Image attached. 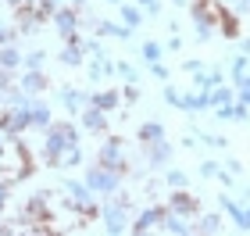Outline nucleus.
<instances>
[{
	"label": "nucleus",
	"instance_id": "f257e3e1",
	"mask_svg": "<svg viewBox=\"0 0 250 236\" xmlns=\"http://www.w3.org/2000/svg\"><path fill=\"white\" fill-rule=\"evenodd\" d=\"M79 143V129L72 122H50L47 126V140H43V157H47L50 165H58V157L64 150H72Z\"/></svg>",
	"mask_w": 250,
	"mask_h": 236
},
{
	"label": "nucleus",
	"instance_id": "f03ea898",
	"mask_svg": "<svg viewBox=\"0 0 250 236\" xmlns=\"http://www.w3.org/2000/svg\"><path fill=\"white\" fill-rule=\"evenodd\" d=\"M68 208H75L79 215H86V218H97L100 215V208H97V200H93V190H89L86 183H72L68 179Z\"/></svg>",
	"mask_w": 250,
	"mask_h": 236
},
{
	"label": "nucleus",
	"instance_id": "7ed1b4c3",
	"mask_svg": "<svg viewBox=\"0 0 250 236\" xmlns=\"http://www.w3.org/2000/svg\"><path fill=\"white\" fill-rule=\"evenodd\" d=\"M122 183V172H115V168H107V165H93V168H86V186L93 190V193H115Z\"/></svg>",
	"mask_w": 250,
	"mask_h": 236
},
{
	"label": "nucleus",
	"instance_id": "20e7f679",
	"mask_svg": "<svg viewBox=\"0 0 250 236\" xmlns=\"http://www.w3.org/2000/svg\"><path fill=\"white\" fill-rule=\"evenodd\" d=\"M115 200H107L104 208H100V215H104V229L107 233H122L125 229V218H129V197H118L111 193Z\"/></svg>",
	"mask_w": 250,
	"mask_h": 236
},
{
	"label": "nucleus",
	"instance_id": "39448f33",
	"mask_svg": "<svg viewBox=\"0 0 250 236\" xmlns=\"http://www.w3.org/2000/svg\"><path fill=\"white\" fill-rule=\"evenodd\" d=\"M218 15H222V7L214 4V0H197V4H193V18H197V36L200 40H208L211 32H214Z\"/></svg>",
	"mask_w": 250,
	"mask_h": 236
},
{
	"label": "nucleus",
	"instance_id": "423d86ee",
	"mask_svg": "<svg viewBox=\"0 0 250 236\" xmlns=\"http://www.w3.org/2000/svg\"><path fill=\"white\" fill-rule=\"evenodd\" d=\"M0 126H4L7 136H15V132L29 129V126H32V122H29V104H11L4 115H0Z\"/></svg>",
	"mask_w": 250,
	"mask_h": 236
},
{
	"label": "nucleus",
	"instance_id": "0eeeda50",
	"mask_svg": "<svg viewBox=\"0 0 250 236\" xmlns=\"http://www.w3.org/2000/svg\"><path fill=\"white\" fill-rule=\"evenodd\" d=\"M125 147H122V140H115V136H111V140H104V147H100L97 150V161L100 165H107V168H115V172H125Z\"/></svg>",
	"mask_w": 250,
	"mask_h": 236
},
{
	"label": "nucleus",
	"instance_id": "6e6552de",
	"mask_svg": "<svg viewBox=\"0 0 250 236\" xmlns=\"http://www.w3.org/2000/svg\"><path fill=\"white\" fill-rule=\"evenodd\" d=\"M168 211H175V215H183V218H189L193 211H197V197H189L186 193V186H179L172 197H168Z\"/></svg>",
	"mask_w": 250,
	"mask_h": 236
},
{
	"label": "nucleus",
	"instance_id": "1a4fd4ad",
	"mask_svg": "<svg viewBox=\"0 0 250 236\" xmlns=\"http://www.w3.org/2000/svg\"><path fill=\"white\" fill-rule=\"evenodd\" d=\"M222 208L225 211H229V215H232V222H236V229H250V208H243V200H240V204H236V200L232 197H222Z\"/></svg>",
	"mask_w": 250,
	"mask_h": 236
},
{
	"label": "nucleus",
	"instance_id": "9d476101",
	"mask_svg": "<svg viewBox=\"0 0 250 236\" xmlns=\"http://www.w3.org/2000/svg\"><path fill=\"white\" fill-rule=\"evenodd\" d=\"M161 218H165L161 208H146V211H140V218L132 222V233H150V229L161 226Z\"/></svg>",
	"mask_w": 250,
	"mask_h": 236
},
{
	"label": "nucleus",
	"instance_id": "9b49d317",
	"mask_svg": "<svg viewBox=\"0 0 250 236\" xmlns=\"http://www.w3.org/2000/svg\"><path fill=\"white\" fill-rule=\"evenodd\" d=\"M54 21H58V32H61L64 40H75V29H79L75 11H64V7H58V11H54Z\"/></svg>",
	"mask_w": 250,
	"mask_h": 236
},
{
	"label": "nucleus",
	"instance_id": "f8f14e48",
	"mask_svg": "<svg viewBox=\"0 0 250 236\" xmlns=\"http://www.w3.org/2000/svg\"><path fill=\"white\" fill-rule=\"evenodd\" d=\"M146 157H150L154 168H165L172 161V147H168V140H157V143H146Z\"/></svg>",
	"mask_w": 250,
	"mask_h": 236
},
{
	"label": "nucleus",
	"instance_id": "ddd939ff",
	"mask_svg": "<svg viewBox=\"0 0 250 236\" xmlns=\"http://www.w3.org/2000/svg\"><path fill=\"white\" fill-rule=\"evenodd\" d=\"M83 126H86L89 132H104V129H107V115H104L100 107L89 104V107H83Z\"/></svg>",
	"mask_w": 250,
	"mask_h": 236
},
{
	"label": "nucleus",
	"instance_id": "4468645a",
	"mask_svg": "<svg viewBox=\"0 0 250 236\" xmlns=\"http://www.w3.org/2000/svg\"><path fill=\"white\" fill-rule=\"evenodd\" d=\"M89 104L100 107V111H115V107L122 104V93H118V89H100V93L89 97Z\"/></svg>",
	"mask_w": 250,
	"mask_h": 236
},
{
	"label": "nucleus",
	"instance_id": "2eb2a0df",
	"mask_svg": "<svg viewBox=\"0 0 250 236\" xmlns=\"http://www.w3.org/2000/svg\"><path fill=\"white\" fill-rule=\"evenodd\" d=\"M29 122L40 126V129H47L50 126V107L43 104V100H29Z\"/></svg>",
	"mask_w": 250,
	"mask_h": 236
},
{
	"label": "nucleus",
	"instance_id": "dca6fc26",
	"mask_svg": "<svg viewBox=\"0 0 250 236\" xmlns=\"http://www.w3.org/2000/svg\"><path fill=\"white\" fill-rule=\"evenodd\" d=\"M43 86H47V79H43V72H40V68H29V72H25V79H21V93H40Z\"/></svg>",
	"mask_w": 250,
	"mask_h": 236
},
{
	"label": "nucleus",
	"instance_id": "f3484780",
	"mask_svg": "<svg viewBox=\"0 0 250 236\" xmlns=\"http://www.w3.org/2000/svg\"><path fill=\"white\" fill-rule=\"evenodd\" d=\"M83 54H86V50H83V43H79V40H68V43H64V50H61V61L75 68V64H83Z\"/></svg>",
	"mask_w": 250,
	"mask_h": 236
},
{
	"label": "nucleus",
	"instance_id": "a211bd4d",
	"mask_svg": "<svg viewBox=\"0 0 250 236\" xmlns=\"http://www.w3.org/2000/svg\"><path fill=\"white\" fill-rule=\"evenodd\" d=\"M61 104H64L68 111H83V107L89 104V97L79 93V89H61Z\"/></svg>",
	"mask_w": 250,
	"mask_h": 236
},
{
	"label": "nucleus",
	"instance_id": "6ab92c4d",
	"mask_svg": "<svg viewBox=\"0 0 250 236\" xmlns=\"http://www.w3.org/2000/svg\"><path fill=\"white\" fill-rule=\"evenodd\" d=\"M218 118H225V122H243L247 118V104H243V100H240V104H232V100H229V104L218 107Z\"/></svg>",
	"mask_w": 250,
	"mask_h": 236
},
{
	"label": "nucleus",
	"instance_id": "aec40b11",
	"mask_svg": "<svg viewBox=\"0 0 250 236\" xmlns=\"http://www.w3.org/2000/svg\"><path fill=\"white\" fill-rule=\"evenodd\" d=\"M25 211H29V218H43V222H47V215H50V211H47V193H36L29 200Z\"/></svg>",
	"mask_w": 250,
	"mask_h": 236
},
{
	"label": "nucleus",
	"instance_id": "412c9836",
	"mask_svg": "<svg viewBox=\"0 0 250 236\" xmlns=\"http://www.w3.org/2000/svg\"><path fill=\"white\" fill-rule=\"evenodd\" d=\"M140 140H143V143H157V140H165V126H161V122H146V126L140 129Z\"/></svg>",
	"mask_w": 250,
	"mask_h": 236
},
{
	"label": "nucleus",
	"instance_id": "4be33fe9",
	"mask_svg": "<svg viewBox=\"0 0 250 236\" xmlns=\"http://www.w3.org/2000/svg\"><path fill=\"white\" fill-rule=\"evenodd\" d=\"M18 64H21V54H18L15 47H7V43H4V47H0V68H11V72H15Z\"/></svg>",
	"mask_w": 250,
	"mask_h": 236
},
{
	"label": "nucleus",
	"instance_id": "5701e85b",
	"mask_svg": "<svg viewBox=\"0 0 250 236\" xmlns=\"http://www.w3.org/2000/svg\"><path fill=\"white\" fill-rule=\"evenodd\" d=\"M232 100V93L225 86H214V89H208V107H222V104H229Z\"/></svg>",
	"mask_w": 250,
	"mask_h": 236
},
{
	"label": "nucleus",
	"instance_id": "b1692460",
	"mask_svg": "<svg viewBox=\"0 0 250 236\" xmlns=\"http://www.w3.org/2000/svg\"><path fill=\"white\" fill-rule=\"evenodd\" d=\"M97 32H104V36H118V40H129L132 29H129V25H125V29H122V25H111V21H97Z\"/></svg>",
	"mask_w": 250,
	"mask_h": 236
},
{
	"label": "nucleus",
	"instance_id": "393cba45",
	"mask_svg": "<svg viewBox=\"0 0 250 236\" xmlns=\"http://www.w3.org/2000/svg\"><path fill=\"white\" fill-rule=\"evenodd\" d=\"M247 72H250V54H240V58L232 61V83H240Z\"/></svg>",
	"mask_w": 250,
	"mask_h": 236
},
{
	"label": "nucleus",
	"instance_id": "a878e982",
	"mask_svg": "<svg viewBox=\"0 0 250 236\" xmlns=\"http://www.w3.org/2000/svg\"><path fill=\"white\" fill-rule=\"evenodd\" d=\"M197 229H200V233H218V229H222V215H214V211H211V215H204Z\"/></svg>",
	"mask_w": 250,
	"mask_h": 236
},
{
	"label": "nucleus",
	"instance_id": "bb28decb",
	"mask_svg": "<svg viewBox=\"0 0 250 236\" xmlns=\"http://www.w3.org/2000/svg\"><path fill=\"white\" fill-rule=\"evenodd\" d=\"M161 43H143V61L146 64H157V61H161Z\"/></svg>",
	"mask_w": 250,
	"mask_h": 236
},
{
	"label": "nucleus",
	"instance_id": "cd10ccee",
	"mask_svg": "<svg viewBox=\"0 0 250 236\" xmlns=\"http://www.w3.org/2000/svg\"><path fill=\"white\" fill-rule=\"evenodd\" d=\"M218 21H222V32H225V36H236V32H240V29H236V15H232V11H222Z\"/></svg>",
	"mask_w": 250,
	"mask_h": 236
},
{
	"label": "nucleus",
	"instance_id": "c85d7f7f",
	"mask_svg": "<svg viewBox=\"0 0 250 236\" xmlns=\"http://www.w3.org/2000/svg\"><path fill=\"white\" fill-rule=\"evenodd\" d=\"M32 7H36L40 18H47V15H54V11H58V0H32Z\"/></svg>",
	"mask_w": 250,
	"mask_h": 236
},
{
	"label": "nucleus",
	"instance_id": "c756f323",
	"mask_svg": "<svg viewBox=\"0 0 250 236\" xmlns=\"http://www.w3.org/2000/svg\"><path fill=\"white\" fill-rule=\"evenodd\" d=\"M122 18H125V25H129V29L140 25V11H136V7H125L122 4Z\"/></svg>",
	"mask_w": 250,
	"mask_h": 236
},
{
	"label": "nucleus",
	"instance_id": "7c9ffc66",
	"mask_svg": "<svg viewBox=\"0 0 250 236\" xmlns=\"http://www.w3.org/2000/svg\"><path fill=\"white\" fill-rule=\"evenodd\" d=\"M225 7L232 15H250V0H225Z\"/></svg>",
	"mask_w": 250,
	"mask_h": 236
},
{
	"label": "nucleus",
	"instance_id": "2f4dec72",
	"mask_svg": "<svg viewBox=\"0 0 250 236\" xmlns=\"http://www.w3.org/2000/svg\"><path fill=\"white\" fill-rule=\"evenodd\" d=\"M115 72L125 79V83H136V68H132V64H125V61H118L115 64Z\"/></svg>",
	"mask_w": 250,
	"mask_h": 236
},
{
	"label": "nucleus",
	"instance_id": "473e14b6",
	"mask_svg": "<svg viewBox=\"0 0 250 236\" xmlns=\"http://www.w3.org/2000/svg\"><path fill=\"white\" fill-rule=\"evenodd\" d=\"M43 58H47L43 50H32L29 58H25V68H43Z\"/></svg>",
	"mask_w": 250,
	"mask_h": 236
},
{
	"label": "nucleus",
	"instance_id": "72a5a7b5",
	"mask_svg": "<svg viewBox=\"0 0 250 236\" xmlns=\"http://www.w3.org/2000/svg\"><path fill=\"white\" fill-rule=\"evenodd\" d=\"M218 172H222L218 161H204V165H200V175H204V179H211V175H218Z\"/></svg>",
	"mask_w": 250,
	"mask_h": 236
},
{
	"label": "nucleus",
	"instance_id": "f704fd0d",
	"mask_svg": "<svg viewBox=\"0 0 250 236\" xmlns=\"http://www.w3.org/2000/svg\"><path fill=\"white\" fill-rule=\"evenodd\" d=\"M168 183H172L175 190H179V186H186V172H175V168H172V172H168Z\"/></svg>",
	"mask_w": 250,
	"mask_h": 236
},
{
	"label": "nucleus",
	"instance_id": "c9c22d12",
	"mask_svg": "<svg viewBox=\"0 0 250 236\" xmlns=\"http://www.w3.org/2000/svg\"><path fill=\"white\" fill-rule=\"evenodd\" d=\"M7 79H11V68H0V93H7V89H11Z\"/></svg>",
	"mask_w": 250,
	"mask_h": 236
},
{
	"label": "nucleus",
	"instance_id": "e433bc0d",
	"mask_svg": "<svg viewBox=\"0 0 250 236\" xmlns=\"http://www.w3.org/2000/svg\"><path fill=\"white\" fill-rule=\"evenodd\" d=\"M183 68H186V72H197V75H200V72H204V64H200V61H186Z\"/></svg>",
	"mask_w": 250,
	"mask_h": 236
},
{
	"label": "nucleus",
	"instance_id": "4c0bfd02",
	"mask_svg": "<svg viewBox=\"0 0 250 236\" xmlns=\"http://www.w3.org/2000/svg\"><path fill=\"white\" fill-rule=\"evenodd\" d=\"M150 68H154V75H157V79H168V68H165L161 61H157V64H150Z\"/></svg>",
	"mask_w": 250,
	"mask_h": 236
},
{
	"label": "nucleus",
	"instance_id": "58836bf2",
	"mask_svg": "<svg viewBox=\"0 0 250 236\" xmlns=\"http://www.w3.org/2000/svg\"><path fill=\"white\" fill-rule=\"evenodd\" d=\"M7 193H11V186H7V183H0V208L7 204Z\"/></svg>",
	"mask_w": 250,
	"mask_h": 236
},
{
	"label": "nucleus",
	"instance_id": "ea45409f",
	"mask_svg": "<svg viewBox=\"0 0 250 236\" xmlns=\"http://www.w3.org/2000/svg\"><path fill=\"white\" fill-rule=\"evenodd\" d=\"M4 43H11V29H7V25H0V47H4Z\"/></svg>",
	"mask_w": 250,
	"mask_h": 236
},
{
	"label": "nucleus",
	"instance_id": "a19ab883",
	"mask_svg": "<svg viewBox=\"0 0 250 236\" xmlns=\"http://www.w3.org/2000/svg\"><path fill=\"white\" fill-rule=\"evenodd\" d=\"M140 7H143V11H154V15H157V0H140Z\"/></svg>",
	"mask_w": 250,
	"mask_h": 236
},
{
	"label": "nucleus",
	"instance_id": "79ce46f5",
	"mask_svg": "<svg viewBox=\"0 0 250 236\" xmlns=\"http://www.w3.org/2000/svg\"><path fill=\"white\" fill-rule=\"evenodd\" d=\"M240 100H243V104H250V89H243V86H240Z\"/></svg>",
	"mask_w": 250,
	"mask_h": 236
},
{
	"label": "nucleus",
	"instance_id": "37998d69",
	"mask_svg": "<svg viewBox=\"0 0 250 236\" xmlns=\"http://www.w3.org/2000/svg\"><path fill=\"white\" fill-rule=\"evenodd\" d=\"M236 86H243V89H250V72H247V75H243V79H240V83H236Z\"/></svg>",
	"mask_w": 250,
	"mask_h": 236
},
{
	"label": "nucleus",
	"instance_id": "c03bdc74",
	"mask_svg": "<svg viewBox=\"0 0 250 236\" xmlns=\"http://www.w3.org/2000/svg\"><path fill=\"white\" fill-rule=\"evenodd\" d=\"M0 147H4V126H0Z\"/></svg>",
	"mask_w": 250,
	"mask_h": 236
},
{
	"label": "nucleus",
	"instance_id": "a18cd8bd",
	"mask_svg": "<svg viewBox=\"0 0 250 236\" xmlns=\"http://www.w3.org/2000/svg\"><path fill=\"white\" fill-rule=\"evenodd\" d=\"M68 4H83V0H68Z\"/></svg>",
	"mask_w": 250,
	"mask_h": 236
},
{
	"label": "nucleus",
	"instance_id": "49530a36",
	"mask_svg": "<svg viewBox=\"0 0 250 236\" xmlns=\"http://www.w3.org/2000/svg\"><path fill=\"white\" fill-rule=\"evenodd\" d=\"M7 4H21V0H7Z\"/></svg>",
	"mask_w": 250,
	"mask_h": 236
},
{
	"label": "nucleus",
	"instance_id": "de8ad7c7",
	"mask_svg": "<svg viewBox=\"0 0 250 236\" xmlns=\"http://www.w3.org/2000/svg\"><path fill=\"white\" fill-rule=\"evenodd\" d=\"M107 4H118V0H107Z\"/></svg>",
	"mask_w": 250,
	"mask_h": 236
}]
</instances>
